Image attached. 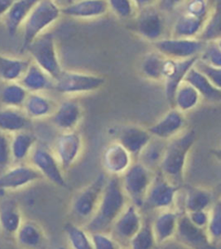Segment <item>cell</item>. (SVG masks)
Here are the masks:
<instances>
[{
    "label": "cell",
    "instance_id": "6da1fadb",
    "mask_svg": "<svg viewBox=\"0 0 221 249\" xmlns=\"http://www.w3.org/2000/svg\"><path fill=\"white\" fill-rule=\"evenodd\" d=\"M129 203V201L121 187L120 177L108 178L99 205L95 214L84 225V229L89 233H110L111 226Z\"/></svg>",
    "mask_w": 221,
    "mask_h": 249
},
{
    "label": "cell",
    "instance_id": "7a4b0ae2",
    "mask_svg": "<svg viewBox=\"0 0 221 249\" xmlns=\"http://www.w3.org/2000/svg\"><path fill=\"white\" fill-rule=\"evenodd\" d=\"M196 142V132L185 129L167 142L159 172L180 187L183 182L188 154Z\"/></svg>",
    "mask_w": 221,
    "mask_h": 249
},
{
    "label": "cell",
    "instance_id": "3957f363",
    "mask_svg": "<svg viewBox=\"0 0 221 249\" xmlns=\"http://www.w3.org/2000/svg\"><path fill=\"white\" fill-rule=\"evenodd\" d=\"M61 15V8L54 1H37L22 25L23 48L54 24Z\"/></svg>",
    "mask_w": 221,
    "mask_h": 249
},
{
    "label": "cell",
    "instance_id": "277c9868",
    "mask_svg": "<svg viewBox=\"0 0 221 249\" xmlns=\"http://www.w3.org/2000/svg\"><path fill=\"white\" fill-rule=\"evenodd\" d=\"M26 49L34 59L35 64L55 81L63 70L53 34L44 32L40 35Z\"/></svg>",
    "mask_w": 221,
    "mask_h": 249
},
{
    "label": "cell",
    "instance_id": "5b68a950",
    "mask_svg": "<svg viewBox=\"0 0 221 249\" xmlns=\"http://www.w3.org/2000/svg\"><path fill=\"white\" fill-rule=\"evenodd\" d=\"M155 173L135 161L120 177L121 187L129 203L139 209L144 207L145 197Z\"/></svg>",
    "mask_w": 221,
    "mask_h": 249
},
{
    "label": "cell",
    "instance_id": "8992f818",
    "mask_svg": "<svg viewBox=\"0 0 221 249\" xmlns=\"http://www.w3.org/2000/svg\"><path fill=\"white\" fill-rule=\"evenodd\" d=\"M106 83L105 77L88 72L62 71L54 81V89L65 96L88 94L100 89Z\"/></svg>",
    "mask_w": 221,
    "mask_h": 249
},
{
    "label": "cell",
    "instance_id": "52a82bcc",
    "mask_svg": "<svg viewBox=\"0 0 221 249\" xmlns=\"http://www.w3.org/2000/svg\"><path fill=\"white\" fill-rule=\"evenodd\" d=\"M107 179L108 178L105 173L98 174L92 182L83 187L74 197L72 211L77 218L85 220L87 223L95 214L101 201Z\"/></svg>",
    "mask_w": 221,
    "mask_h": 249
},
{
    "label": "cell",
    "instance_id": "ba28073f",
    "mask_svg": "<svg viewBox=\"0 0 221 249\" xmlns=\"http://www.w3.org/2000/svg\"><path fill=\"white\" fill-rule=\"evenodd\" d=\"M137 8L135 24L136 30L142 37L155 43L163 38L165 33V21L160 10L158 9L152 1H135Z\"/></svg>",
    "mask_w": 221,
    "mask_h": 249
},
{
    "label": "cell",
    "instance_id": "9c48e42d",
    "mask_svg": "<svg viewBox=\"0 0 221 249\" xmlns=\"http://www.w3.org/2000/svg\"><path fill=\"white\" fill-rule=\"evenodd\" d=\"M179 189L180 187L170 181L160 172H157L149 185L144 207L160 211L173 210Z\"/></svg>",
    "mask_w": 221,
    "mask_h": 249
},
{
    "label": "cell",
    "instance_id": "30bf717a",
    "mask_svg": "<svg viewBox=\"0 0 221 249\" xmlns=\"http://www.w3.org/2000/svg\"><path fill=\"white\" fill-rule=\"evenodd\" d=\"M155 51L173 60H185L199 57L205 43L197 39L162 38L153 43Z\"/></svg>",
    "mask_w": 221,
    "mask_h": 249
},
{
    "label": "cell",
    "instance_id": "8fae6325",
    "mask_svg": "<svg viewBox=\"0 0 221 249\" xmlns=\"http://www.w3.org/2000/svg\"><path fill=\"white\" fill-rule=\"evenodd\" d=\"M82 150V135L77 131H72L61 133L58 135L54 144L53 153L63 172H67L79 160Z\"/></svg>",
    "mask_w": 221,
    "mask_h": 249
},
{
    "label": "cell",
    "instance_id": "7c38bea8",
    "mask_svg": "<svg viewBox=\"0 0 221 249\" xmlns=\"http://www.w3.org/2000/svg\"><path fill=\"white\" fill-rule=\"evenodd\" d=\"M29 158L30 165H32L43 178H47L58 187H67L64 172L52 151L42 146L36 145Z\"/></svg>",
    "mask_w": 221,
    "mask_h": 249
},
{
    "label": "cell",
    "instance_id": "4fadbf2b",
    "mask_svg": "<svg viewBox=\"0 0 221 249\" xmlns=\"http://www.w3.org/2000/svg\"><path fill=\"white\" fill-rule=\"evenodd\" d=\"M143 225L144 221L139 208L129 203L111 226L110 233L122 247L129 246L130 240L139 231Z\"/></svg>",
    "mask_w": 221,
    "mask_h": 249
},
{
    "label": "cell",
    "instance_id": "5bb4252c",
    "mask_svg": "<svg viewBox=\"0 0 221 249\" xmlns=\"http://www.w3.org/2000/svg\"><path fill=\"white\" fill-rule=\"evenodd\" d=\"M179 242L188 249H217L207 234L206 230L191 223L187 214L181 213L175 233Z\"/></svg>",
    "mask_w": 221,
    "mask_h": 249
},
{
    "label": "cell",
    "instance_id": "9a60e30c",
    "mask_svg": "<svg viewBox=\"0 0 221 249\" xmlns=\"http://www.w3.org/2000/svg\"><path fill=\"white\" fill-rule=\"evenodd\" d=\"M134 162L133 157L116 140L108 144L102 153V166L110 177H121Z\"/></svg>",
    "mask_w": 221,
    "mask_h": 249
},
{
    "label": "cell",
    "instance_id": "2e32d148",
    "mask_svg": "<svg viewBox=\"0 0 221 249\" xmlns=\"http://www.w3.org/2000/svg\"><path fill=\"white\" fill-rule=\"evenodd\" d=\"M83 117L82 106L78 101L70 98L61 102L58 105L52 118L53 124L61 131L72 132L76 131L78 125L81 124Z\"/></svg>",
    "mask_w": 221,
    "mask_h": 249
},
{
    "label": "cell",
    "instance_id": "e0dca14e",
    "mask_svg": "<svg viewBox=\"0 0 221 249\" xmlns=\"http://www.w3.org/2000/svg\"><path fill=\"white\" fill-rule=\"evenodd\" d=\"M43 178L32 165L18 164L0 175V190H15Z\"/></svg>",
    "mask_w": 221,
    "mask_h": 249
},
{
    "label": "cell",
    "instance_id": "ac0fdd59",
    "mask_svg": "<svg viewBox=\"0 0 221 249\" xmlns=\"http://www.w3.org/2000/svg\"><path fill=\"white\" fill-rule=\"evenodd\" d=\"M185 118L182 112L172 108L147 129L152 137L168 142L184 131Z\"/></svg>",
    "mask_w": 221,
    "mask_h": 249
},
{
    "label": "cell",
    "instance_id": "d6986e66",
    "mask_svg": "<svg viewBox=\"0 0 221 249\" xmlns=\"http://www.w3.org/2000/svg\"><path fill=\"white\" fill-rule=\"evenodd\" d=\"M151 138L152 136L147 128L135 124H129L120 130L116 141L129 151L135 161Z\"/></svg>",
    "mask_w": 221,
    "mask_h": 249
},
{
    "label": "cell",
    "instance_id": "ffe728a7",
    "mask_svg": "<svg viewBox=\"0 0 221 249\" xmlns=\"http://www.w3.org/2000/svg\"><path fill=\"white\" fill-rule=\"evenodd\" d=\"M208 17L209 16H200L187 10H183V13L179 15L173 23L171 30V37L197 39L198 35L202 31Z\"/></svg>",
    "mask_w": 221,
    "mask_h": 249
},
{
    "label": "cell",
    "instance_id": "44dd1931",
    "mask_svg": "<svg viewBox=\"0 0 221 249\" xmlns=\"http://www.w3.org/2000/svg\"><path fill=\"white\" fill-rule=\"evenodd\" d=\"M109 11L107 1L83 0L75 1L61 8V15L75 19H91L100 18Z\"/></svg>",
    "mask_w": 221,
    "mask_h": 249
},
{
    "label": "cell",
    "instance_id": "7402d4cb",
    "mask_svg": "<svg viewBox=\"0 0 221 249\" xmlns=\"http://www.w3.org/2000/svg\"><path fill=\"white\" fill-rule=\"evenodd\" d=\"M178 211H162L151 223V228L157 245L164 244L175 237L178 225Z\"/></svg>",
    "mask_w": 221,
    "mask_h": 249
},
{
    "label": "cell",
    "instance_id": "603a6c76",
    "mask_svg": "<svg viewBox=\"0 0 221 249\" xmlns=\"http://www.w3.org/2000/svg\"><path fill=\"white\" fill-rule=\"evenodd\" d=\"M57 106L52 98L42 93H29L22 110L29 120H41L52 117Z\"/></svg>",
    "mask_w": 221,
    "mask_h": 249
},
{
    "label": "cell",
    "instance_id": "cb8c5ba5",
    "mask_svg": "<svg viewBox=\"0 0 221 249\" xmlns=\"http://www.w3.org/2000/svg\"><path fill=\"white\" fill-rule=\"evenodd\" d=\"M17 241L25 249H43L47 239L43 228L35 221H23L16 232Z\"/></svg>",
    "mask_w": 221,
    "mask_h": 249
},
{
    "label": "cell",
    "instance_id": "d4e9b609",
    "mask_svg": "<svg viewBox=\"0 0 221 249\" xmlns=\"http://www.w3.org/2000/svg\"><path fill=\"white\" fill-rule=\"evenodd\" d=\"M19 83L29 93H43L54 87L53 78L34 62L30 63Z\"/></svg>",
    "mask_w": 221,
    "mask_h": 249
},
{
    "label": "cell",
    "instance_id": "484cf974",
    "mask_svg": "<svg viewBox=\"0 0 221 249\" xmlns=\"http://www.w3.org/2000/svg\"><path fill=\"white\" fill-rule=\"evenodd\" d=\"M37 1L36 0H19L14 1L3 19L8 33L14 36L24 23L25 19Z\"/></svg>",
    "mask_w": 221,
    "mask_h": 249
},
{
    "label": "cell",
    "instance_id": "4316f807",
    "mask_svg": "<svg viewBox=\"0 0 221 249\" xmlns=\"http://www.w3.org/2000/svg\"><path fill=\"white\" fill-rule=\"evenodd\" d=\"M183 81L190 84L199 93L202 99L212 103H219L221 101V89L214 86L206 77L197 71L194 66L187 71Z\"/></svg>",
    "mask_w": 221,
    "mask_h": 249
},
{
    "label": "cell",
    "instance_id": "83f0119b",
    "mask_svg": "<svg viewBox=\"0 0 221 249\" xmlns=\"http://www.w3.org/2000/svg\"><path fill=\"white\" fill-rule=\"evenodd\" d=\"M167 142L152 137L136 158V162L143 164L152 173L159 172L160 163L163 159L164 153Z\"/></svg>",
    "mask_w": 221,
    "mask_h": 249
},
{
    "label": "cell",
    "instance_id": "f1b7e54d",
    "mask_svg": "<svg viewBox=\"0 0 221 249\" xmlns=\"http://www.w3.org/2000/svg\"><path fill=\"white\" fill-rule=\"evenodd\" d=\"M29 118L21 109H0V131L5 134H15L26 131L30 125Z\"/></svg>",
    "mask_w": 221,
    "mask_h": 249
},
{
    "label": "cell",
    "instance_id": "f546056e",
    "mask_svg": "<svg viewBox=\"0 0 221 249\" xmlns=\"http://www.w3.org/2000/svg\"><path fill=\"white\" fill-rule=\"evenodd\" d=\"M36 136L28 130L13 134L12 139H10L12 160L15 163H21L29 158L36 146Z\"/></svg>",
    "mask_w": 221,
    "mask_h": 249
},
{
    "label": "cell",
    "instance_id": "4dcf8cb0",
    "mask_svg": "<svg viewBox=\"0 0 221 249\" xmlns=\"http://www.w3.org/2000/svg\"><path fill=\"white\" fill-rule=\"evenodd\" d=\"M201 100L199 93L190 84L183 81L175 90L172 107L183 114L197 108Z\"/></svg>",
    "mask_w": 221,
    "mask_h": 249
},
{
    "label": "cell",
    "instance_id": "1f68e13d",
    "mask_svg": "<svg viewBox=\"0 0 221 249\" xmlns=\"http://www.w3.org/2000/svg\"><path fill=\"white\" fill-rule=\"evenodd\" d=\"M213 205V195L203 187H190L186 191L184 210L186 213L198 211H209Z\"/></svg>",
    "mask_w": 221,
    "mask_h": 249
},
{
    "label": "cell",
    "instance_id": "d6a6232c",
    "mask_svg": "<svg viewBox=\"0 0 221 249\" xmlns=\"http://www.w3.org/2000/svg\"><path fill=\"white\" fill-rule=\"evenodd\" d=\"M30 63L27 59L0 55V79L7 83L19 82Z\"/></svg>",
    "mask_w": 221,
    "mask_h": 249
},
{
    "label": "cell",
    "instance_id": "836d02e7",
    "mask_svg": "<svg viewBox=\"0 0 221 249\" xmlns=\"http://www.w3.org/2000/svg\"><path fill=\"white\" fill-rule=\"evenodd\" d=\"M22 217L15 202L5 201L0 205V227L8 234H16L22 224Z\"/></svg>",
    "mask_w": 221,
    "mask_h": 249
},
{
    "label": "cell",
    "instance_id": "e575fe53",
    "mask_svg": "<svg viewBox=\"0 0 221 249\" xmlns=\"http://www.w3.org/2000/svg\"><path fill=\"white\" fill-rule=\"evenodd\" d=\"M221 2H218L211 11L202 31L198 35L197 40L203 43L221 41Z\"/></svg>",
    "mask_w": 221,
    "mask_h": 249
},
{
    "label": "cell",
    "instance_id": "d590c367",
    "mask_svg": "<svg viewBox=\"0 0 221 249\" xmlns=\"http://www.w3.org/2000/svg\"><path fill=\"white\" fill-rule=\"evenodd\" d=\"M166 57L157 51L147 53L141 63V72L152 82H163L162 67Z\"/></svg>",
    "mask_w": 221,
    "mask_h": 249
},
{
    "label": "cell",
    "instance_id": "8d00e7d4",
    "mask_svg": "<svg viewBox=\"0 0 221 249\" xmlns=\"http://www.w3.org/2000/svg\"><path fill=\"white\" fill-rule=\"evenodd\" d=\"M28 95L29 92L19 82H10L2 89L0 98L5 107L21 109Z\"/></svg>",
    "mask_w": 221,
    "mask_h": 249
},
{
    "label": "cell",
    "instance_id": "74e56055",
    "mask_svg": "<svg viewBox=\"0 0 221 249\" xmlns=\"http://www.w3.org/2000/svg\"><path fill=\"white\" fill-rule=\"evenodd\" d=\"M65 232L72 249H94L91 235L83 227L72 223L65 225Z\"/></svg>",
    "mask_w": 221,
    "mask_h": 249
},
{
    "label": "cell",
    "instance_id": "f35d334b",
    "mask_svg": "<svg viewBox=\"0 0 221 249\" xmlns=\"http://www.w3.org/2000/svg\"><path fill=\"white\" fill-rule=\"evenodd\" d=\"M157 242L151 228V223L149 221L144 222V225L139 231L130 240L129 249H155Z\"/></svg>",
    "mask_w": 221,
    "mask_h": 249
},
{
    "label": "cell",
    "instance_id": "ab89813d",
    "mask_svg": "<svg viewBox=\"0 0 221 249\" xmlns=\"http://www.w3.org/2000/svg\"><path fill=\"white\" fill-rule=\"evenodd\" d=\"M206 232L212 243H220L221 239V200L213 203L210 209V216L206 226Z\"/></svg>",
    "mask_w": 221,
    "mask_h": 249
},
{
    "label": "cell",
    "instance_id": "60d3db41",
    "mask_svg": "<svg viewBox=\"0 0 221 249\" xmlns=\"http://www.w3.org/2000/svg\"><path fill=\"white\" fill-rule=\"evenodd\" d=\"M198 59L213 67H221V41L205 43Z\"/></svg>",
    "mask_w": 221,
    "mask_h": 249
},
{
    "label": "cell",
    "instance_id": "b9f144b4",
    "mask_svg": "<svg viewBox=\"0 0 221 249\" xmlns=\"http://www.w3.org/2000/svg\"><path fill=\"white\" fill-rule=\"evenodd\" d=\"M108 7L114 15L120 19H129L135 13L134 1L129 0H110L107 1Z\"/></svg>",
    "mask_w": 221,
    "mask_h": 249
},
{
    "label": "cell",
    "instance_id": "7bdbcfd3",
    "mask_svg": "<svg viewBox=\"0 0 221 249\" xmlns=\"http://www.w3.org/2000/svg\"><path fill=\"white\" fill-rule=\"evenodd\" d=\"M90 235L94 249H123L109 232H93Z\"/></svg>",
    "mask_w": 221,
    "mask_h": 249
},
{
    "label": "cell",
    "instance_id": "ee69618b",
    "mask_svg": "<svg viewBox=\"0 0 221 249\" xmlns=\"http://www.w3.org/2000/svg\"><path fill=\"white\" fill-rule=\"evenodd\" d=\"M194 67L201 72L214 86L221 89V67H213L197 58Z\"/></svg>",
    "mask_w": 221,
    "mask_h": 249
},
{
    "label": "cell",
    "instance_id": "f6af8a7d",
    "mask_svg": "<svg viewBox=\"0 0 221 249\" xmlns=\"http://www.w3.org/2000/svg\"><path fill=\"white\" fill-rule=\"evenodd\" d=\"M12 161L10 139L7 135L0 131V175L9 169L10 163Z\"/></svg>",
    "mask_w": 221,
    "mask_h": 249
},
{
    "label": "cell",
    "instance_id": "bcb514c9",
    "mask_svg": "<svg viewBox=\"0 0 221 249\" xmlns=\"http://www.w3.org/2000/svg\"><path fill=\"white\" fill-rule=\"evenodd\" d=\"M186 214L192 224L199 228L206 229L209 216H210V210L209 211H193V212H189Z\"/></svg>",
    "mask_w": 221,
    "mask_h": 249
},
{
    "label": "cell",
    "instance_id": "7dc6e473",
    "mask_svg": "<svg viewBox=\"0 0 221 249\" xmlns=\"http://www.w3.org/2000/svg\"><path fill=\"white\" fill-rule=\"evenodd\" d=\"M14 1L11 0H0V18L4 17L7 10L9 9Z\"/></svg>",
    "mask_w": 221,
    "mask_h": 249
}]
</instances>
